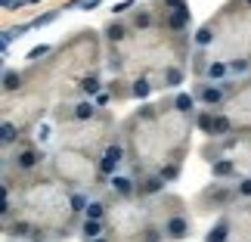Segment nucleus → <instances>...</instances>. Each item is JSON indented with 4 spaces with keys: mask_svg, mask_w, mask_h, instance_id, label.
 Segmentation results:
<instances>
[{
    "mask_svg": "<svg viewBox=\"0 0 251 242\" xmlns=\"http://www.w3.org/2000/svg\"><path fill=\"white\" fill-rule=\"evenodd\" d=\"M158 16H161V31H168V34H183V31H189V25H192V9L189 6L171 9V13H161L158 9Z\"/></svg>",
    "mask_w": 251,
    "mask_h": 242,
    "instance_id": "9d476101",
    "label": "nucleus"
},
{
    "mask_svg": "<svg viewBox=\"0 0 251 242\" xmlns=\"http://www.w3.org/2000/svg\"><path fill=\"white\" fill-rule=\"evenodd\" d=\"M105 90H109V93H112V100H115V103H124V100H133V96H130V84H127V81H124V78H112L109 84H105Z\"/></svg>",
    "mask_w": 251,
    "mask_h": 242,
    "instance_id": "4be33fe9",
    "label": "nucleus"
},
{
    "mask_svg": "<svg viewBox=\"0 0 251 242\" xmlns=\"http://www.w3.org/2000/svg\"><path fill=\"white\" fill-rule=\"evenodd\" d=\"M152 90H155V81H152L149 75H133V81H130V96L133 100H149Z\"/></svg>",
    "mask_w": 251,
    "mask_h": 242,
    "instance_id": "a211bd4d",
    "label": "nucleus"
},
{
    "mask_svg": "<svg viewBox=\"0 0 251 242\" xmlns=\"http://www.w3.org/2000/svg\"><path fill=\"white\" fill-rule=\"evenodd\" d=\"M93 242H109V236H100V239H93Z\"/></svg>",
    "mask_w": 251,
    "mask_h": 242,
    "instance_id": "7c9ffc66",
    "label": "nucleus"
},
{
    "mask_svg": "<svg viewBox=\"0 0 251 242\" xmlns=\"http://www.w3.org/2000/svg\"><path fill=\"white\" fill-rule=\"evenodd\" d=\"M28 90V84H25V72H16V69H3V100L6 96H19V93H25Z\"/></svg>",
    "mask_w": 251,
    "mask_h": 242,
    "instance_id": "dca6fc26",
    "label": "nucleus"
},
{
    "mask_svg": "<svg viewBox=\"0 0 251 242\" xmlns=\"http://www.w3.org/2000/svg\"><path fill=\"white\" fill-rule=\"evenodd\" d=\"M75 90H78V96L81 100H96V96H100L102 90H105V84H102V78H100V72H87L84 78L75 84Z\"/></svg>",
    "mask_w": 251,
    "mask_h": 242,
    "instance_id": "ddd939ff",
    "label": "nucleus"
},
{
    "mask_svg": "<svg viewBox=\"0 0 251 242\" xmlns=\"http://www.w3.org/2000/svg\"><path fill=\"white\" fill-rule=\"evenodd\" d=\"M102 34H105V41L112 47H124L133 37V28L127 25V19H112V22L102 28Z\"/></svg>",
    "mask_w": 251,
    "mask_h": 242,
    "instance_id": "f8f14e48",
    "label": "nucleus"
},
{
    "mask_svg": "<svg viewBox=\"0 0 251 242\" xmlns=\"http://www.w3.org/2000/svg\"><path fill=\"white\" fill-rule=\"evenodd\" d=\"M109 199H112V211L109 220H105L109 224L105 227L109 242H165L146 199H115L112 192Z\"/></svg>",
    "mask_w": 251,
    "mask_h": 242,
    "instance_id": "f03ea898",
    "label": "nucleus"
},
{
    "mask_svg": "<svg viewBox=\"0 0 251 242\" xmlns=\"http://www.w3.org/2000/svg\"><path fill=\"white\" fill-rule=\"evenodd\" d=\"M130 9H133L130 0H121V3H112V16H115V19H121L124 13H130Z\"/></svg>",
    "mask_w": 251,
    "mask_h": 242,
    "instance_id": "a878e982",
    "label": "nucleus"
},
{
    "mask_svg": "<svg viewBox=\"0 0 251 242\" xmlns=\"http://www.w3.org/2000/svg\"><path fill=\"white\" fill-rule=\"evenodd\" d=\"M130 3H133V0H130Z\"/></svg>",
    "mask_w": 251,
    "mask_h": 242,
    "instance_id": "473e14b6",
    "label": "nucleus"
},
{
    "mask_svg": "<svg viewBox=\"0 0 251 242\" xmlns=\"http://www.w3.org/2000/svg\"><path fill=\"white\" fill-rule=\"evenodd\" d=\"M208 65H211V59H208V50H192V56H189V69H192V75H196V81H201L205 78V72H208Z\"/></svg>",
    "mask_w": 251,
    "mask_h": 242,
    "instance_id": "412c9836",
    "label": "nucleus"
},
{
    "mask_svg": "<svg viewBox=\"0 0 251 242\" xmlns=\"http://www.w3.org/2000/svg\"><path fill=\"white\" fill-rule=\"evenodd\" d=\"M211 177L236 183V180H242V171H239V164L233 159H217V161H211Z\"/></svg>",
    "mask_w": 251,
    "mask_h": 242,
    "instance_id": "4468645a",
    "label": "nucleus"
},
{
    "mask_svg": "<svg viewBox=\"0 0 251 242\" xmlns=\"http://www.w3.org/2000/svg\"><path fill=\"white\" fill-rule=\"evenodd\" d=\"M65 13V6H56V9H47V13H41V16H34L31 19V28H44V25H50V22H56Z\"/></svg>",
    "mask_w": 251,
    "mask_h": 242,
    "instance_id": "5701e85b",
    "label": "nucleus"
},
{
    "mask_svg": "<svg viewBox=\"0 0 251 242\" xmlns=\"http://www.w3.org/2000/svg\"><path fill=\"white\" fill-rule=\"evenodd\" d=\"M192 44H196L199 50H208L211 44H217V25H214V19H208L205 25L196 28V34H192Z\"/></svg>",
    "mask_w": 251,
    "mask_h": 242,
    "instance_id": "f3484780",
    "label": "nucleus"
},
{
    "mask_svg": "<svg viewBox=\"0 0 251 242\" xmlns=\"http://www.w3.org/2000/svg\"><path fill=\"white\" fill-rule=\"evenodd\" d=\"M121 168H127V146H124L121 134L109 143V149L100 156V174L105 180H112L115 174H121Z\"/></svg>",
    "mask_w": 251,
    "mask_h": 242,
    "instance_id": "1a4fd4ad",
    "label": "nucleus"
},
{
    "mask_svg": "<svg viewBox=\"0 0 251 242\" xmlns=\"http://www.w3.org/2000/svg\"><path fill=\"white\" fill-rule=\"evenodd\" d=\"M93 103H96V106H100V109H105V106H112L115 100H112V93H109V90H102V93H100V96H96V100H93Z\"/></svg>",
    "mask_w": 251,
    "mask_h": 242,
    "instance_id": "bb28decb",
    "label": "nucleus"
},
{
    "mask_svg": "<svg viewBox=\"0 0 251 242\" xmlns=\"http://www.w3.org/2000/svg\"><path fill=\"white\" fill-rule=\"evenodd\" d=\"M155 6L161 9V13H171V9H183L189 3H186V0H155Z\"/></svg>",
    "mask_w": 251,
    "mask_h": 242,
    "instance_id": "393cba45",
    "label": "nucleus"
},
{
    "mask_svg": "<svg viewBox=\"0 0 251 242\" xmlns=\"http://www.w3.org/2000/svg\"><path fill=\"white\" fill-rule=\"evenodd\" d=\"M236 3L242 6V9H251V0H236Z\"/></svg>",
    "mask_w": 251,
    "mask_h": 242,
    "instance_id": "c756f323",
    "label": "nucleus"
},
{
    "mask_svg": "<svg viewBox=\"0 0 251 242\" xmlns=\"http://www.w3.org/2000/svg\"><path fill=\"white\" fill-rule=\"evenodd\" d=\"M50 174L59 183H65L69 189H78V192H90L93 196H102L109 180L100 174V161L84 156V152H75V149H62V146H53L50 149Z\"/></svg>",
    "mask_w": 251,
    "mask_h": 242,
    "instance_id": "7ed1b4c3",
    "label": "nucleus"
},
{
    "mask_svg": "<svg viewBox=\"0 0 251 242\" xmlns=\"http://www.w3.org/2000/svg\"><path fill=\"white\" fill-rule=\"evenodd\" d=\"M41 56H53V47H47V44L31 47V50L25 53V59H28V65H37V62H41Z\"/></svg>",
    "mask_w": 251,
    "mask_h": 242,
    "instance_id": "b1692460",
    "label": "nucleus"
},
{
    "mask_svg": "<svg viewBox=\"0 0 251 242\" xmlns=\"http://www.w3.org/2000/svg\"><path fill=\"white\" fill-rule=\"evenodd\" d=\"M196 128L205 134L208 140H226L236 134V121L229 118L224 109H199L196 112Z\"/></svg>",
    "mask_w": 251,
    "mask_h": 242,
    "instance_id": "6e6552de",
    "label": "nucleus"
},
{
    "mask_svg": "<svg viewBox=\"0 0 251 242\" xmlns=\"http://www.w3.org/2000/svg\"><path fill=\"white\" fill-rule=\"evenodd\" d=\"M242 196H239L236 183L229 180H211L205 189L196 192V199H192V208H196V215H226V211H233Z\"/></svg>",
    "mask_w": 251,
    "mask_h": 242,
    "instance_id": "0eeeda50",
    "label": "nucleus"
},
{
    "mask_svg": "<svg viewBox=\"0 0 251 242\" xmlns=\"http://www.w3.org/2000/svg\"><path fill=\"white\" fill-rule=\"evenodd\" d=\"M149 211L155 217V224L161 230L165 242H183L192 236V215H189V202L177 196V192H161L155 199H146Z\"/></svg>",
    "mask_w": 251,
    "mask_h": 242,
    "instance_id": "39448f33",
    "label": "nucleus"
},
{
    "mask_svg": "<svg viewBox=\"0 0 251 242\" xmlns=\"http://www.w3.org/2000/svg\"><path fill=\"white\" fill-rule=\"evenodd\" d=\"M105 220H81V230H78V239L81 242H93V239H100V236H105Z\"/></svg>",
    "mask_w": 251,
    "mask_h": 242,
    "instance_id": "6ab92c4d",
    "label": "nucleus"
},
{
    "mask_svg": "<svg viewBox=\"0 0 251 242\" xmlns=\"http://www.w3.org/2000/svg\"><path fill=\"white\" fill-rule=\"evenodd\" d=\"M112 192L115 199H137V177L133 174H115V177L109 180V187H105Z\"/></svg>",
    "mask_w": 251,
    "mask_h": 242,
    "instance_id": "9b49d317",
    "label": "nucleus"
},
{
    "mask_svg": "<svg viewBox=\"0 0 251 242\" xmlns=\"http://www.w3.org/2000/svg\"><path fill=\"white\" fill-rule=\"evenodd\" d=\"M47 168H50V149H44L31 137L19 140L13 149H3V177L22 180V177H34Z\"/></svg>",
    "mask_w": 251,
    "mask_h": 242,
    "instance_id": "423d86ee",
    "label": "nucleus"
},
{
    "mask_svg": "<svg viewBox=\"0 0 251 242\" xmlns=\"http://www.w3.org/2000/svg\"><path fill=\"white\" fill-rule=\"evenodd\" d=\"M3 242H9V239H3Z\"/></svg>",
    "mask_w": 251,
    "mask_h": 242,
    "instance_id": "2f4dec72",
    "label": "nucleus"
},
{
    "mask_svg": "<svg viewBox=\"0 0 251 242\" xmlns=\"http://www.w3.org/2000/svg\"><path fill=\"white\" fill-rule=\"evenodd\" d=\"M196 118L174 109V96L161 103H143L133 115L121 121V140L127 146V174L146 177L158 174L165 183H174L183 174L189 156V131Z\"/></svg>",
    "mask_w": 251,
    "mask_h": 242,
    "instance_id": "f257e3e1",
    "label": "nucleus"
},
{
    "mask_svg": "<svg viewBox=\"0 0 251 242\" xmlns=\"http://www.w3.org/2000/svg\"><path fill=\"white\" fill-rule=\"evenodd\" d=\"M41 0H16V9H22V6H37Z\"/></svg>",
    "mask_w": 251,
    "mask_h": 242,
    "instance_id": "cd10ccee",
    "label": "nucleus"
},
{
    "mask_svg": "<svg viewBox=\"0 0 251 242\" xmlns=\"http://www.w3.org/2000/svg\"><path fill=\"white\" fill-rule=\"evenodd\" d=\"M183 81H186V69H183V65H168L165 72H158L155 90H158V87H165V90H177Z\"/></svg>",
    "mask_w": 251,
    "mask_h": 242,
    "instance_id": "2eb2a0df",
    "label": "nucleus"
},
{
    "mask_svg": "<svg viewBox=\"0 0 251 242\" xmlns=\"http://www.w3.org/2000/svg\"><path fill=\"white\" fill-rule=\"evenodd\" d=\"M3 3V9H16V0H0Z\"/></svg>",
    "mask_w": 251,
    "mask_h": 242,
    "instance_id": "c85d7f7f",
    "label": "nucleus"
},
{
    "mask_svg": "<svg viewBox=\"0 0 251 242\" xmlns=\"http://www.w3.org/2000/svg\"><path fill=\"white\" fill-rule=\"evenodd\" d=\"M196 96H192V90H177V93H174V109H177L180 115H189V118H196Z\"/></svg>",
    "mask_w": 251,
    "mask_h": 242,
    "instance_id": "aec40b11",
    "label": "nucleus"
},
{
    "mask_svg": "<svg viewBox=\"0 0 251 242\" xmlns=\"http://www.w3.org/2000/svg\"><path fill=\"white\" fill-rule=\"evenodd\" d=\"M118 131H121V124H115V115L109 109H102L100 118H93V121L62 124V128H56V146L84 152V156L100 161V156L109 149V143L118 137Z\"/></svg>",
    "mask_w": 251,
    "mask_h": 242,
    "instance_id": "20e7f679",
    "label": "nucleus"
}]
</instances>
